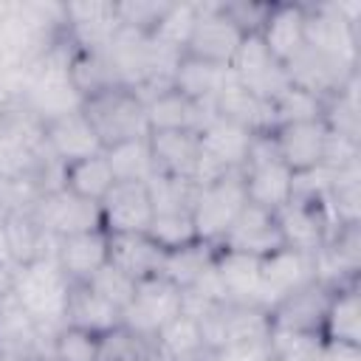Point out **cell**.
Returning <instances> with one entry per match:
<instances>
[{
  "mask_svg": "<svg viewBox=\"0 0 361 361\" xmlns=\"http://www.w3.org/2000/svg\"><path fill=\"white\" fill-rule=\"evenodd\" d=\"M155 350L161 355H166L169 361H197L203 358L209 350L203 344V333H200V322L189 313L175 316L158 336H155Z\"/></svg>",
  "mask_w": 361,
  "mask_h": 361,
  "instance_id": "4dcf8cb0",
  "label": "cell"
},
{
  "mask_svg": "<svg viewBox=\"0 0 361 361\" xmlns=\"http://www.w3.org/2000/svg\"><path fill=\"white\" fill-rule=\"evenodd\" d=\"M104 54H107L121 87L138 90L147 85V79L152 73V42H149L147 31L121 25L116 31V37L110 39V45L104 48Z\"/></svg>",
  "mask_w": 361,
  "mask_h": 361,
  "instance_id": "ac0fdd59",
  "label": "cell"
},
{
  "mask_svg": "<svg viewBox=\"0 0 361 361\" xmlns=\"http://www.w3.org/2000/svg\"><path fill=\"white\" fill-rule=\"evenodd\" d=\"M113 183H116V178H113V169H110L104 152L73 161L65 166V189L85 197V200L102 203L104 195L113 189Z\"/></svg>",
  "mask_w": 361,
  "mask_h": 361,
  "instance_id": "1f68e13d",
  "label": "cell"
},
{
  "mask_svg": "<svg viewBox=\"0 0 361 361\" xmlns=\"http://www.w3.org/2000/svg\"><path fill=\"white\" fill-rule=\"evenodd\" d=\"M333 299V288L324 282H307L305 288L288 293L268 310L271 330H293V333H316L322 336L324 313Z\"/></svg>",
  "mask_w": 361,
  "mask_h": 361,
  "instance_id": "4fadbf2b",
  "label": "cell"
},
{
  "mask_svg": "<svg viewBox=\"0 0 361 361\" xmlns=\"http://www.w3.org/2000/svg\"><path fill=\"white\" fill-rule=\"evenodd\" d=\"M243 183H245V197L248 203L279 212L285 203L293 197V172L279 161L271 133H257L251 138L245 164H243Z\"/></svg>",
  "mask_w": 361,
  "mask_h": 361,
  "instance_id": "3957f363",
  "label": "cell"
},
{
  "mask_svg": "<svg viewBox=\"0 0 361 361\" xmlns=\"http://www.w3.org/2000/svg\"><path fill=\"white\" fill-rule=\"evenodd\" d=\"M245 203H248V197H245L243 172H228V175L200 186L195 206H192V223H195L197 240L220 245V240L226 237L231 223L240 217Z\"/></svg>",
  "mask_w": 361,
  "mask_h": 361,
  "instance_id": "277c9868",
  "label": "cell"
},
{
  "mask_svg": "<svg viewBox=\"0 0 361 361\" xmlns=\"http://www.w3.org/2000/svg\"><path fill=\"white\" fill-rule=\"evenodd\" d=\"M0 265L14 271V254H11V245H8V234H6V223L0 220Z\"/></svg>",
  "mask_w": 361,
  "mask_h": 361,
  "instance_id": "c3c4849f",
  "label": "cell"
},
{
  "mask_svg": "<svg viewBox=\"0 0 361 361\" xmlns=\"http://www.w3.org/2000/svg\"><path fill=\"white\" fill-rule=\"evenodd\" d=\"M99 296H104L110 305H116L118 310H124L127 305H130V299H133V293H135V279H130L127 274H121L118 268H113L110 262L102 268V271H96V276L87 282Z\"/></svg>",
  "mask_w": 361,
  "mask_h": 361,
  "instance_id": "ee69618b",
  "label": "cell"
},
{
  "mask_svg": "<svg viewBox=\"0 0 361 361\" xmlns=\"http://www.w3.org/2000/svg\"><path fill=\"white\" fill-rule=\"evenodd\" d=\"M102 209V228L107 234H147L155 217L147 183L135 180H116L113 189L99 203Z\"/></svg>",
  "mask_w": 361,
  "mask_h": 361,
  "instance_id": "8fae6325",
  "label": "cell"
},
{
  "mask_svg": "<svg viewBox=\"0 0 361 361\" xmlns=\"http://www.w3.org/2000/svg\"><path fill=\"white\" fill-rule=\"evenodd\" d=\"M313 279H316L313 254H302V251L282 245L274 254L262 257L259 259V305H262V310H271L288 293L305 288Z\"/></svg>",
  "mask_w": 361,
  "mask_h": 361,
  "instance_id": "30bf717a",
  "label": "cell"
},
{
  "mask_svg": "<svg viewBox=\"0 0 361 361\" xmlns=\"http://www.w3.org/2000/svg\"><path fill=\"white\" fill-rule=\"evenodd\" d=\"M82 113L96 130L102 147H116L121 141L147 138L149 121H147V104L144 99L130 87H107L102 93H93L82 99Z\"/></svg>",
  "mask_w": 361,
  "mask_h": 361,
  "instance_id": "7a4b0ae2",
  "label": "cell"
},
{
  "mask_svg": "<svg viewBox=\"0 0 361 361\" xmlns=\"http://www.w3.org/2000/svg\"><path fill=\"white\" fill-rule=\"evenodd\" d=\"M45 144H48V152L56 161H62L65 166L73 164V161H82V158H90V155L104 152L96 130L85 118L82 107L73 110V113H68V116H59V118L45 121Z\"/></svg>",
  "mask_w": 361,
  "mask_h": 361,
  "instance_id": "ffe728a7",
  "label": "cell"
},
{
  "mask_svg": "<svg viewBox=\"0 0 361 361\" xmlns=\"http://www.w3.org/2000/svg\"><path fill=\"white\" fill-rule=\"evenodd\" d=\"M180 313H183V290L158 274L135 282V293L130 305L121 310V327L133 330L147 341H155V336Z\"/></svg>",
  "mask_w": 361,
  "mask_h": 361,
  "instance_id": "5b68a950",
  "label": "cell"
},
{
  "mask_svg": "<svg viewBox=\"0 0 361 361\" xmlns=\"http://www.w3.org/2000/svg\"><path fill=\"white\" fill-rule=\"evenodd\" d=\"M116 3L73 0L65 3V37L76 51H104L118 31Z\"/></svg>",
  "mask_w": 361,
  "mask_h": 361,
  "instance_id": "7c38bea8",
  "label": "cell"
},
{
  "mask_svg": "<svg viewBox=\"0 0 361 361\" xmlns=\"http://www.w3.org/2000/svg\"><path fill=\"white\" fill-rule=\"evenodd\" d=\"M166 6L169 0H124V3H116V17H118V25L149 34L158 17L166 11Z\"/></svg>",
  "mask_w": 361,
  "mask_h": 361,
  "instance_id": "f6af8a7d",
  "label": "cell"
},
{
  "mask_svg": "<svg viewBox=\"0 0 361 361\" xmlns=\"http://www.w3.org/2000/svg\"><path fill=\"white\" fill-rule=\"evenodd\" d=\"M305 45L358 68V28L333 3H305Z\"/></svg>",
  "mask_w": 361,
  "mask_h": 361,
  "instance_id": "52a82bcc",
  "label": "cell"
},
{
  "mask_svg": "<svg viewBox=\"0 0 361 361\" xmlns=\"http://www.w3.org/2000/svg\"><path fill=\"white\" fill-rule=\"evenodd\" d=\"M147 104V121L149 133H164V130H189L200 133V127L212 118V110L200 102H192L189 96L178 93L175 87L155 93Z\"/></svg>",
  "mask_w": 361,
  "mask_h": 361,
  "instance_id": "7402d4cb",
  "label": "cell"
},
{
  "mask_svg": "<svg viewBox=\"0 0 361 361\" xmlns=\"http://www.w3.org/2000/svg\"><path fill=\"white\" fill-rule=\"evenodd\" d=\"M31 214L54 240H62V237H71V234H79V231L102 228L99 203L85 200V197H79L68 189L42 195Z\"/></svg>",
  "mask_w": 361,
  "mask_h": 361,
  "instance_id": "9c48e42d",
  "label": "cell"
},
{
  "mask_svg": "<svg viewBox=\"0 0 361 361\" xmlns=\"http://www.w3.org/2000/svg\"><path fill=\"white\" fill-rule=\"evenodd\" d=\"M8 293H11V271L0 265V302H3Z\"/></svg>",
  "mask_w": 361,
  "mask_h": 361,
  "instance_id": "681fc988",
  "label": "cell"
},
{
  "mask_svg": "<svg viewBox=\"0 0 361 361\" xmlns=\"http://www.w3.org/2000/svg\"><path fill=\"white\" fill-rule=\"evenodd\" d=\"M0 353L17 355L23 361L51 358V341L42 336L39 324L11 293L0 302Z\"/></svg>",
  "mask_w": 361,
  "mask_h": 361,
  "instance_id": "2e32d148",
  "label": "cell"
},
{
  "mask_svg": "<svg viewBox=\"0 0 361 361\" xmlns=\"http://www.w3.org/2000/svg\"><path fill=\"white\" fill-rule=\"evenodd\" d=\"M324 116V99L302 90V87H288L271 102V124H293V121H310Z\"/></svg>",
  "mask_w": 361,
  "mask_h": 361,
  "instance_id": "74e56055",
  "label": "cell"
},
{
  "mask_svg": "<svg viewBox=\"0 0 361 361\" xmlns=\"http://www.w3.org/2000/svg\"><path fill=\"white\" fill-rule=\"evenodd\" d=\"M164 257L166 251L149 234H107V262L135 282L158 276Z\"/></svg>",
  "mask_w": 361,
  "mask_h": 361,
  "instance_id": "44dd1931",
  "label": "cell"
},
{
  "mask_svg": "<svg viewBox=\"0 0 361 361\" xmlns=\"http://www.w3.org/2000/svg\"><path fill=\"white\" fill-rule=\"evenodd\" d=\"M149 149H152L155 172L195 180V166H197V158H200L197 133H189V130L149 133Z\"/></svg>",
  "mask_w": 361,
  "mask_h": 361,
  "instance_id": "4316f807",
  "label": "cell"
},
{
  "mask_svg": "<svg viewBox=\"0 0 361 361\" xmlns=\"http://www.w3.org/2000/svg\"><path fill=\"white\" fill-rule=\"evenodd\" d=\"M212 116L226 118L231 124H240V127H245L251 133H271L274 130V124H271V104L257 99L248 87H243L234 79V73L223 85V90L214 96Z\"/></svg>",
  "mask_w": 361,
  "mask_h": 361,
  "instance_id": "cb8c5ba5",
  "label": "cell"
},
{
  "mask_svg": "<svg viewBox=\"0 0 361 361\" xmlns=\"http://www.w3.org/2000/svg\"><path fill=\"white\" fill-rule=\"evenodd\" d=\"M65 324L87 330L93 336H104L116 327H121V310L110 305L104 296H99L87 282L71 285L68 307H65Z\"/></svg>",
  "mask_w": 361,
  "mask_h": 361,
  "instance_id": "484cf974",
  "label": "cell"
},
{
  "mask_svg": "<svg viewBox=\"0 0 361 361\" xmlns=\"http://www.w3.org/2000/svg\"><path fill=\"white\" fill-rule=\"evenodd\" d=\"M228 68H231L234 79L243 87H248L257 99H262L268 104L282 90L290 87V79H288L285 65L271 56V51L265 48V42H262L259 34H245L243 37V42H240V48H237V54H234V59H231Z\"/></svg>",
  "mask_w": 361,
  "mask_h": 361,
  "instance_id": "8992f818",
  "label": "cell"
},
{
  "mask_svg": "<svg viewBox=\"0 0 361 361\" xmlns=\"http://www.w3.org/2000/svg\"><path fill=\"white\" fill-rule=\"evenodd\" d=\"M214 257H217V245L203 243V240H195V243L180 245L175 251H166L161 276H166L180 290H186V288H192L214 265Z\"/></svg>",
  "mask_w": 361,
  "mask_h": 361,
  "instance_id": "f546056e",
  "label": "cell"
},
{
  "mask_svg": "<svg viewBox=\"0 0 361 361\" xmlns=\"http://www.w3.org/2000/svg\"><path fill=\"white\" fill-rule=\"evenodd\" d=\"M197 183L192 178H178V175H164L155 172L147 180V192L152 200L155 214H172V212H192L195 197H197Z\"/></svg>",
  "mask_w": 361,
  "mask_h": 361,
  "instance_id": "d590c367",
  "label": "cell"
},
{
  "mask_svg": "<svg viewBox=\"0 0 361 361\" xmlns=\"http://www.w3.org/2000/svg\"><path fill=\"white\" fill-rule=\"evenodd\" d=\"M322 338L361 347V293H358V282L333 290V299L327 305L324 324H322Z\"/></svg>",
  "mask_w": 361,
  "mask_h": 361,
  "instance_id": "f1b7e54d",
  "label": "cell"
},
{
  "mask_svg": "<svg viewBox=\"0 0 361 361\" xmlns=\"http://www.w3.org/2000/svg\"><path fill=\"white\" fill-rule=\"evenodd\" d=\"M217 248L248 254V257H257V259L274 254L276 248H282V234H279L274 212L259 209L254 203H245V209L231 223V228L226 231V237L220 240Z\"/></svg>",
  "mask_w": 361,
  "mask_h": 361,
  "instance_id": "e0dca14e",
  "label": "cell"
},
{
  "mask_svg": "<svg viewBox=\"0 0 361 361\" xmlns=\"http://www.w3.org/2000/svg\"><path fill=\"white\" fill-rule=\"evenodd\" d=\"M243 37L245 34L226 17L220 3H197V20H195V28H192V37L183 54L228 68Z\"/></svg>",
  "mask_w": 361,
  "mask_h": 361,
  "instance_id": "ba28073f",
  "label": "cell"
},
{
  "mask_svg": "<svg viewBox=\"0 0 361 361\" xmlns=\"http://www.w3.org/2000/svg\"><path fill=\"white\" fill-rule=\"evenodd\" d=\"M6 223V234H8V245L14 254V268L25 265L42 254H51L56 248V240L34 220V214H11L3 220Z\"/></svg>",
  "mask_w": 361,
  "mask_h": 361,
  "instance_id": "d6a6232c",
  "label": "cell"
},
{
  "mask_svg": "<svg viewBox=\"0 0 361 361\" xmlns=\"http://www.w3.org/2000/svg\"><path fill=\"white\" fill-rule=\"evenodd\" d=\"M149 361H169V358H166V355H161V353L155 350V344H152V358H149Z\"/></svg>",
  "mask_w": 361,
  "mask_h": 361,
  "instance_id": "f907efd6",
  "label": "cell"
},
{
  "mask_svg": "<svg viewBox=\"0 0 361 361\" xmlns=\"http://www.w3.org/2000/svg\"><path fill=\"white\" fill-rule=\"evenodd\" d=\"M96 353H99V336L65 324L54 336L48 361H96Z\"/></svg>",
  "mask_w": 361,
  "mask_h": 361,
  "instance_id": "7bdbcfd3",
  "label": "cell"
},
{
  "mask_svg": "<svg viewBox=\"0 0 361 361\" xmlns=\"http://www.w3.org/2000/svg\"><path fill=\"white\" fill-rule=\"evenodd\" d=\"M212 355H214V361H274L268 338L237 341V344H228V347H223V350H217Z\"/></svg>",
  "mask_w": 361,
  "mask_h": 361,
  "instance_id": "7dc6e473",
  "label": "cell"
},
{
  "mask_svg": "<svg viewBox=\"0 0 361 361\" xmlns=\"http://www.w3.org/2000/svg\"><path fill=\"white\" fill-rule=\"evenodd\" d=\"M71 82L82 99L116 87V71L104 51H73L71 56Z\"/></svg>",
  "mask_w": 361,
  "mask_h": 361,
  "instance_id": "e575fe53",
  "label": "cell"
},
{
  "mask_svg": "<svg viewBox=\"0 0 361 361\" xmlns=\"http://www.w3.org/2000/svg\"><path fill=\"white\" fill-rule=\"evenodd\" d=\"M54 257L71 285H85L107 265V231L93 228V231H79L71 237L56 240Z\"/></svg>",
  "mask_w": 361,
  "mask_h": 361,
  "instance_id": "d6986e66",
  "label": "cell"
},
{
  "mask_svg": "<svg viewBox=\"0 0 361 361\" xmlns=\"http://www.w3.org/2000/svg\"><path fill=\"white\" fill-rule=\"evenodd\" d=\"M231 79V68L226 65H212L203 59H195L189 54L180 56L175 76H172V87L183 96H189L192 102H200L212 110L214 96L223 90V85Z\"/></svg>",
  "mask_w": 361,
  "mask_h": 361,
  "instance_id": "83f0119b",
  "label": "cell"
},
{
  "mask_svg": "<svg viewBox=\"0 0 361 361\" xmlns=\"http://www.w3.org/2000/svg\"><path fill=\"white\" fill-rule=\"evenodd\" d=\"M104 158L113 169L116 180H135V183H147L155 175V161H152V149H149V135L147 138H133V141H121L116 147L104 149Z\"/></svg>",
  "mask_w": 361,
  "mask_h": 361,
  "instance_id": "836d02e7",
  "label": "cell"
},
{
  "mask_svg": "<svg viewBox=\"0 0 361 361\" xmlns=\"http://www.w3.org/2000/svg\"><path fill=\"white\" fill-rule=\"evenodd\" d=\"M164 251H175L180 245H189L197 240L192 212H172V214H155L147 231Z\"/></svg>",
  "mask_w": 361,
  "mask_h": 361,
  "instance_id": "60d3db41",
  "label": "cell"
},
{
  "mask_svg": "<svg viewBox=\"0 0 361 361\" xmlns=\"http://www.w3.org/2000/svg\"><path fill=\"white\" fill-rule=\"evenodd\" d=\"M195 20H197V3H169L166 11L152 25L149 39L155 45H161V48H169V51L183 54L186 51V42L192 37Z\"/></svg>",
  "mask_w": 361,
  "mask_h": 361,
  "instance_id": "8d00e7d4",
  "label": "cell"
},
{
  "mask_svg": "<svg viewBox=\"0 0 361 361\" xmlns=\"http://www.w3.org/2000/svg\"><path fill=\"white\" fill-rule=\"evenodd\" d=\"M214 271H217L226 302L262 307L259 305V259L257 257L217 248Z\"/></svg>",
  "mask_w": 361,
  "mask_h": 361,
  "instance_id": "d4e9b609",
  "label": "cell"
},
{
  "mask_svg": "<svg viewBox=\"0 0 361 361\" xmlns=\"http://www.w3.org/2000/svg\"><path fill=\"white\" fill-rule=\"evenodd\" d=\"M271 355L274 361H316L322 350V336L316 333H293V330H271Z\"/></svg>",
  "mask_w": 361,
  "mask_h": 361,
  "instance_id": "b9f144b4",
  "label": "cell"
},
{
  "mask_svg": "<svg viewBox=\"0 0 361 361\" xmlns=\"http://www.w3.org/2000/svg\"><path fill=\"white\" fill-rule=\"evenodd\" d=\"M149 358H152V341L135 336L127 327H116L99 336L96 361H149Z\"/></svg>",
  "mask_w": 361,
  "mask_h": 361,
  "instance_id": "ab89813d",
  "label": "cell"
},
{
  "mask_svg": "<svg viewBox=\"0 0 361 361\" xmlns=\"http://www.w3.org/2000/svg\"><path fill=\"white\" fill-rule=\"evenodd\" d=\"M68 293H71V279L59 268L54 251L11 271V296L31 313V319L39 324L42 336L51 344L54 336L65 327Z\"/></svg>",
  "mask_w": 361,
  "mask_h": 361,
  "instance_id": "6da1fadb",
  "label": "cell"
},
{
  "mask_svg": "<svg viewBox=\"0 0 361 361\" xmlns=\"http://www.w3.org/2000/svg\"><path fill=\"white\" fill-rule=\"evenodd\" d=\"M285 71H288V79H290L293 87H302V90H307V93H313L324 102L330 96H336L353 73H358V68L344 65V62H338L327 54H319V51L307 48V45L285 65Z\"/></svg>",
  "mask_w": 361,
  "mask_h": 361,
  "instance_id": "9a60e30c",
  "label": "cell"
},
{
  "mask_svg": "<svg viewBox=\"0 0 361 361\" xmlns=\"http://www.w3.org/2000/svg\"><path fill=\"white\" fill-rule=\"evenodd\" d=\"M39 197L42 189L34 175H0V220L34 212Z\"/></svg>",
  "mask_w": 361,
  "mask_h": 361,
  "instance_id": "f35d334b",
  "label": "cell"
},
{
  "mask_svg": "<svg viewBox=\"0 0 361 361\" xmlns=\"http://www.w3.org/2000/svg\"><path fill=\"white\" fill-rule=\"evenodd\" d=\"M259 37L271 56L288 65L305 48V3H274Z\"/></svg>",
  "mask_w": 361,
  "mask_h": 361,
  "instance_id": "603a6c76",
  "label": "cell"
},
{
  "mask_svg": "<svg viewBox=\"0 0 361 361\" xmlns=\"http://www.w3.org/2000/svg\"><path fill=\"white\" fill-rule=\"evenodd\" d=\"M271 141H274L279 161L296 175V172H305V169H313L322 164L327 124H324V118L279 124L271 130Z\"/></svg>",
  "mask_w": 361,
  "mask_h": 361,
  "instance_id": "5bb4252c",
  "label": "cell"
},
{
  "mask_svg": "<svg viewBox=\"0 0 361 361\" xmlns=\"http://www.w3.org/2000/svg\"><path fill=\"white\" fill-rule=\"evenodd\" d=\"M226 17L243 31V34H259L265 20H268V11L274 3H254V0H228V3H220Z\"/></svg>",
  "mask_w": 361,
  "mask_h": 361,
  "instance_id": "bcb514c9",
  "label": "cell"
}]
</instances>
